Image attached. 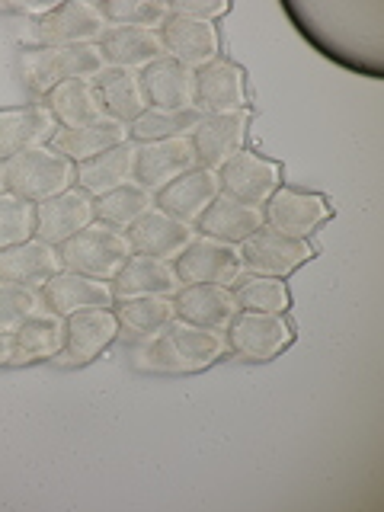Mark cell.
<instances>
[{
	"label": "cell",
	"mask_w": 384,
	"mask_h": 512,
	"mask_svg": "<svg viewBox=\"0 0 384 512\" xmlns=\"http://www.w3.org/2000/svg\"><path fill=\"white\" fill-rule=\"evenodd\" d=\"M224 356H228V336L221 330H205L186 324V320H173L164 333L144 340V346L135 352V365L160 375H196Z\"/></svg>",
	"instance_id": "cell-1"
},
{
	"label": "cell",
	"mask_w": 384,
	"mask_h": 512,
	"mask_svg": "<svg viewBox=\"0 0 384 512\" xmlns=\"http://www.w3.org/2000/svg\"><path fill=\"white\" fill-rule=\"evenodd\" d=\"M4 180L7 192L39 205L64 189L77 186V164L58 154L52 144H42V148H29L4 160Z\"/></svg>",
	"instance_id": "cell-2"
},
{
	"label": "cell",
	"mask_w": 384,
	"mask_h": 512,
	"mask_svg": "<svg viewBox=\"0 0 384 512\" xmlns=\"http://www.w3.org/2000/svg\"><path fill=\"white\" fill-rule=\"evenodd\" d=\"M58 256H61V269L112 282L128 256H132V244H128L125 231L109 228L103 221H93L84 231H77L71 240H64L58 247Z\"/></svg>",
	"instance_id": "cell-3"
},
{
	"label": "cell",
	"mask_w": 384,
	"mask_h": 512,
	"mask_svg": "<svg viewBox=\"0 0 384 512\" xmlns=\"http://www.w3.org/2000/svg\"><path fill=\"white\" fill-rule=\"evenodd\" d=\"M106 29H109V23L100 13V4H90V0H68V4H55L48 13L36 16V20L26 26L23 42L29 48L100 45Z\"/></svg>",
	"instance_id": "cell-4"
},
{
	"label": "cell",
	"mask_w": 384,
	"mask_h": 512,
	"mask_svg": "<svg viewBox=\"0 0 384 512\" xmlns=\"http://www.w3.org/2000/svg\"><path fill=\"white\" fill-rule=\"evenodd\" d=\"M106 68L100 45H64V48H26L20 55L23 84L32 93H48L64 80H93Z\"/></svg>",
	"instance_id": "cell-5"
},
{
	"label": "cell",
	"mask_w": 384,
	"mask_h": 512,
	"mask_svg": "<svg viewBox=\"0 0 384 512\" xmlns=\"http://www.w3.org/2000/svg\"><path fill=\"white\" fill-rule=\"evenodd\" d=\"M224 336H228V349H234L247 362L276 359L295 340L292 324L285 320V314H266V311H237Z\"/></svg>",
	"instance_id": "cell-6"
},
{
	"label": "cell",
	"mask_w": 384,
	"mask_h": 512,
	"mask_svg": "<svg viewBox=\"0 0 384 512\" xmlns=\"http://www.w3.org/2000/svg\"><path fill=\"white\" fill-rule=\"evenodd\" d=\"M240 250V266L250 276H269V279H288L298 266H304L314 256L308 240L298 237H285L272 228H263L250 234Z\"/></svg>",
	"instance_id": "cell-7"
},
{
	"label": "cell",
	"mask_w": 384,
	"mask_h": 512,
	"mask_svg": "<svg viewBox=\"0 0 384 512\" xmlns=\"http://www.w3.org/2000/svg\"><path fill=\"white\" fill-rule=\"evenodd\" d=\"M173 269L180 285H234L244 276L240 250L205 234L192 237V244L173 260Z\"/></svg>",
	"instance_id": "cell-8"
},
{
	"label": "cell",
	"mask_w": 384,
	"mask_h": 512,
	"mask_svg": "<svg viewBox=\"0 0 384 512\" xmlns=\"http://www.w3.org/2000/svg\"><path fill=\"white\" fill-rule=\"evenodd\" d=\"M333 215V208L327 196L320 192H301V189H288L279 186L263 205V224L272 231H279L285 237H298L308 240L320 224H327Z\"/></svg>",
	"instance_id": "cell-9"
},
{
	"label": "cell",
	"mask_w": 384,
	"mask_h": 512,
	"mask_svg": "<svg viewBox=\"0 0 384 512\" xmlns=\"http://www.w3.org/2000/svg\"><path fill=\"white\" fill-rule=\"evenodd\" d=\"M250 135V109L224 112V116H202L196 132L189 135L192 151H196V167L221 170L231 157L244 151Z\"/></svg>",
	"instance_id": "cell-10"
},
{
	"label": "cell",
	"mask_w": 384,
	"mask_h": 512,
	"mask_svg": "<svg viewBox=\"0 0 384 512\" xmlns=\"http://www.w3.org/2000/svg\"><path fill=\"white\" fill-rule=\"evenodd\" d=\"M218 183H221V196L263 208L272 192L282 186V164L244 148L218 170Z\"/></svg>",
	"instance_id": "cell-11"
},
{
	"label": "cell",
	"mask_w": 384,
	"mask_h": 512,
	"mask_svg": "<svg viewBox=\"0 0 384 512\" xmlns=\"http://www.w3.org/2000/svg\"><path fill=\"white\" fill-rule=\"evenodd\" d=\"M122 336L119 320L112 308H93V311H77L64 317V346L58 352L61 365H87L109 349Z\"/></svg>",
	"instance_id": "cell-12"
},
{
	"label": "cell",
	"mask_w": 384,
	"mask_h": 512,
	"mask_svg": "<svg viewBox=\"0 0 384 512\" xmlns=\"http://www.w3.org/2000/svg\"><path fill=\"white\" fill-rule=\"evenodd\" d=\"M93 221H96L93 196L80 186L64 189L58 196L36 205V237L52 247H61L64 240H71L77 231H84Z\"/></svg>",
	"instance_id": "cell-13"
},
{
	"label": "cell",
	"mask_w": 384,
	"mask_h": 512,
	"mask_svg": "<svg viewBox=\"0 0 384 512\" xmlns=\"http://www.w3.org/2000/svg\"><path fill=\"white\" fill-rule=\"evenodd\" d=\"M157 32H160V42H164V55L186 64L192 71L212 64L221 52L215 23H202V20H192V16L170 13L167 23Z\"/></svg>",
	"instance_id": "cell-14"
},
{
	"label": "cell",
	"mask_w": 384,
	"mask_h": 512,
	"mask_svg": "<svg viewBox=\"0 0 384 512\" xmlns=\"http://www.w3.org/2000/svg\"><path fill=\"white\" fill-rule=\"evenodd\" d=\"M196 109L202 116L247 109V74L228 58H215L196 71Z\"/></svg>",
	"instance_id": "cell-15"
},
{
	"label": "cell",
	"mask_w": 384,
	"mask_h": 512,
	"mask_svg": "<svg viewBox=\"0 0 384 512\" xmlns=\"http://www.w3.org/2000/svg\"><path fill=\"white\" fill-rule=\"evenodd\" d=\"M221 196V183H218V173L215 170H205V167H192L189 173L176 176L170 186H164L154 196V205L160 212L173 215L176 221L192 224L205 215V208L212 205Z\"/></svg>",
	"instance_id": "cell-16"
},
{
	"label": "cell",
	"mask_w": 384,
	"mask_h": 512,
	"mask_svg": "<svg viewBox=\"0 0 384 512\" xmlns=\"http://www.w3.org/2000/svg\"><path fill=\"white\" fill-rule=\"evenodd\" d=\"M192 167H196V151H192L189 138L148 141V144H138L135 183L157 196L160 189L170 186L176 176L189 173Z\"/></svg>",
	"instance_id": "cell-17"
},
{
	"label": "cell",
	"mask_w": 384,
	"mask_h": 512,
	"mask_svg": "<svg viewBox=\"0 0 384 512\" xmlns=\"http://www.w3.org/2000/svg\"><path fill=\"white\" fill-rule=\"evenodd\" d=\"M42 304L48 311H55L61 317H71L77 311H93V308H112L116 295H112V282L80 276V272L61 269L58 276L48 279L42 288Z\"/></svg>",
	"instance_id": "cell-18"
},
{
	"label": "cell",
	"mask_w": 384,
	"mask_h": 512,
	"mask_svg": "<svg viewBox=\"0 0 384 512\" xmlns=\"http://www.w3.org/2000/svg\"><path fill=\"white\" fill-rule=\"evenodd\" d=\"M128 234V244H132V253H144V256H157V260H176L189 244L192 237L199 231L192 224L176 221L173 215L160 212L154 205L148 215H141L132 228L125 231Z\"/></svg>",
	"instance_id": "cell-19"
},
{
	"label": "cell",
	"mask_w": 384,
	"mask_h": 512,
	"mask_svg": "<svg viewBox=\"0 0 384 512\" xmlns=\"http://www.w3.org/2000/svg\"><path fill=\"white\" fill-rule=\"evenodd\" d=\"M55 132H58V122L45 103L0 109V164L29 148L52 144Z\"/></svg>",
	"instance_id": "cell-20"
},
{
	"label": "cell",
	"mask_w": 384,
	"mask_h": 512,
	"mask_svg": "<svg viewBox=\"0 0 384 512\" xmlns=\"http://www.w3.org/2000/svg\"><path fill=\"white\" fill-rule=\"evenodd\" d=\"M176 320H186L192 327L205 330H228L231 320L237 317V301L231 285H183L173 295Z\"/></svg>",
	"instance_id": "cell-21"
},
{
	"label": "cell",
	"mask_w": 384,
	"mask_h": 512,
	"mask_svg": "<svg viewBox=\"0 0 384 512\" xmlns=\"http://www.w3.org/2000/svg\"><path fill=\"white\" fill-rule=\"evenodd\" d=\"M100 52L106 68H122L141 74L154 61L164 58V42L157 29H138V26H109L100 39Z\"/></svg>",
	"instance_id": "cell-22"
},
{
	"label": "cell",
	"mask_w": 384,
	"mask_h": 512,
	"mask_svg": "<svg viewBox=\"0 0 384 512\" xmlns=\"http://www.w3.org/2000/svg\"><path fill=\"white\" fill-rule=\"evenodd\" d=\"M180 276L170 260H157V256L132 253L125 260V266L112 279V295L116 301L125 298H148V295H176L180 292Z\"/></svg>",
	"instance_id": "cell-23"
},
{
	"label": "cell",
	"mask_w": 384,
	"mask_h": 512,
	"mask_svg": "<svg viewBox=\"0 0 384 512\" xmlns=\"http://www.w3.org/2000/svg\"><path fill=\"white\" fill-rule=\"evenodd\" d=\"M61 272L58 247L45 244L39 237H29L23 244L0 250V282L23 285V288H42L52 276Z\"/></svg>",
	"instance_id": "cell-24"
},
{
	"label": "cell",
	"mask_w": 384,
	"mask_h": 512,
	"mask_svg": "<svg viewBox=\"0 0 384 512\" xmlns=\"http://www.w3.org/2000/svg\"><path fill=\"white\" fill-rule=\"evenodd\" d=\"M61 346H64V317L42 308L39 314H32L10 333V365L23 368L32 362L55 359Z\"/></svg>",
	"instance_id": "cell-25"
},
{
	"label": "cell",
	"mask_w": 384,
	"mask_h": 512,
	"mask_svg": "<svg viewBox=\"0 0 384 512\" xmlns=\"http://www.w3.org/2000/svg\"><path fill=\"white\" fill-rule=\"evenodd\" d=\"M141 84L157 109H196V71L167 55L141 71Z\"/></svg>",
	"instance_id": "cell-26"
},
{
	"label": "cell",
	"mask_w": 384,
	"mask_h": 512,
	"mask_svg": "<svg viewBox=\"0 0 384 512\" xmlns=\"http://www.w3.org/2000/svg\"><path fill=\"white\" fill-rule=\"evenodd\" d=\"M96 100H100L103 112L109 119L122 125H132L144 109H148V93H144L141 74L122 71V68H103L93 77Z\"/></svg>",
	"instance_id": "cell-27"
},
{
	"label": "cell",
	"mask_w": 384,
	"mask_h": 512,
	"mask_svg": "<svg viewBox=\"0 0 384 512\" xmlns=\"http://www.w3.org/2000/svg\"><path fill=\"white\" fill-rule=\"evenodd\" d=\"M135 160H138V144L125 141L109 148L103 154H96L93 160L77 164V186L90 192V196H106V192L135 183Z\"/></svg>",
	"instance_id": "cell-28"
},
{
	"label": "cell",
	"mask_w": 384,
	"mask_h": 512,
	"mask_svg": "<svg viewBox=\"0 0 384 512\" xmlns=\"http://www.w3.org/2000/svg\"><path fill=\"white\" fill-rule=\"evenodd\" d=\"M263 228V208L260 205H244L237 199L218 196L205 208V215L196 221V231L205 237H215L221 244L240 247L250 234Z\"/></svg>",
	"instance_id": "cell-29"
},
{
	"label": "cell",
	"mask_w": 384,
	"mask_h": 512,
	"mask_svg": "<svg viewBox=\"0 0 384 512\" xmlns=\"http://www.w3.org/2000/svg\"><path fill=\"white\" fill-rule=\"evenodd\" d=\"M125 141H132L128 125L106 116L93 125L58 128V132L52 135V148L68 157L71 164H84V160H93L96 154H103V151L116 148V144H125Z\"/></svg>",
	"instance_id": "cell-30"
},
{
	"label": "cell",
	"mask_w": 384,
	"mask_h": 512,
	"mask_svg": "<svg viewBox=\"0 0 384 512\" xmlns=\"http://www.w3.org/2000/svg\"><path fill=\"white\" fill-rule=\"evenodd\" d=\"M45 106L55 116L58 128H80L106 119V112L96 100L93 80H64L55 90L45 93Z\"/></svg>",
	"instance_id": "cell-31"
},
{
	"label": "cell",
	"mask_w": 384,
	"mask_h": 512,
	"mask_svg": "<svg viewBox=\"0 0 384 512\" xmlns=\"http://www.w3.org/2000/svg\"><path fill=\"white\" fill-rule=\"evenodd\" d=\"M119 320L122 333H132L138 340H151V336L164 333L173 320H176V308L170 295H148V298H125L112 304Z\"/></svg>",
	"instance_id": "cell-32"
},
{
	"label": "cell",
	"mask_w": 384,
	"mask_h": 512,
	"mask_svg": "<svg viewBox=\"0 0 384 512\" xmlns=\"http://www.w3.org/2000/svg\"><path fill=\"white\" fill-rule=\"evenodd\" d=\"M199 119H202L199 109H157V106H148L132 125H128V135H132L135 144L164 141V138H189L192 132H196Z\"/></svg>",
	"instance_id": "cell-33"
},
{
	"label": "cell",
	"mask_w": 384,
	"mask_h": 512,
	"mask_svg": "<svg viewBox=\"0 0 384 512\" xmlns=\"http://www.w3.org/2000/svg\"><path fill=\"white\" fill-rule=\"evenodd\" d=\"M151 208H154V192H148L138 183L119 186L106 192V196L93 199L96 221H103L109 228H119V231H128L141 215H148Z\"/></svg>",
	"instance_id": "cell-34"
},
{
	"label": "cell",
	"mask_w": 384,
	"mask_h": 512,
	"mask_svg": "<svg viewBox=\"0 0 384 512\" xmlns=\"http://www.w3.org/2000/svg\"><path fill=\"white\" fill-rule=\"evenodd\" d=\"M234 301L240 311H266V314H285L292 308V295H288V285L282 279H269V276H240L234 285Z\"/></svg>",
	"instance_id": "cell-35"
},
{
	"label": "cell",
	"mask_w": 384,
	"mask_h": 512,
	"mask_svg": "<svg viewBox=\"0 0 384 512\" xmlns=\"http://www.w3.org/2000/svg\"><path fill=\"white\" fill-rule=\"evenodd\" d=\"M100 13L109 26H138V29H160L170 16V4L164 0H106Z\"/></svg>",
	"instance_id": "cell-36"
},
{
	"label": "cell",
	"mask_w": 384,
	"mask_h": 512,
	"mask_svg": "<svg viewBox=\"0 0 384 512\" xmlns=\"http://www.w3.org/2000/svg\"><path fill=\"white\" fill-rule=\"evenodd\" d=\"M36 237V202L0 192V250Z\"/></svg>",
	"instance_id": "cell-37"
},
{
	"label": "cell",
	"mask_w": 384,
	"mask_h": 512,
	"mask_svg": "<svg viewBox=\"0 0 384 512\" xmlns=\"http://www.w3.org/2000/svg\"><path fill=\"white\" fill-rule=\"evenodd\" d=\"M45 308L39 288H23L0 282V333H13L16 327Z\"/></svg>",
	"instance_id": "cell-38"
},
{
	"label": "cell",
	"mask_w": 384,
	"mask_h": 512,
	"mask_svg": "<svg viewBox=\"0 0 384 512\" xmlns=\"http://www.w3.org/2000/svg\"><path fill=\"white\" fill-rule=\"evenodd\" d=\"M228 10L231 7L224 4V0H173L170 4V13L192 16V20H202V23H215Z\"/></svg>",
	"instance_id": "cell-39"
},
{
	"label": "cell",
	"mask_w": 384,
	"mask_h": 512,
	"mask_svg": "<svg viewBox=\"0 0 384 512\" xmlns=\"http://www.w3.org/2000/svg\"><path fill=\"white\" fill-rule=\"evenodd\" d=\"M10 365V333H0V368Z\"/></svg>",
	"instance_id": "cell-40"
},
{
	"label": "cell",
	"mask_w": 384,
	"mask_h": 512,
	"mask_svg": "<svg viewBox=\"0 0 384 512\" xmlns=\"http://www.w3.org/2000/svg\"><path fill=\"white\" fill-rule=\"evenodd\" d=\"M0 192H7V180H4V164H0Z\"/></svg>",
	"instance_id": "cell-41"
}]
</instances>
